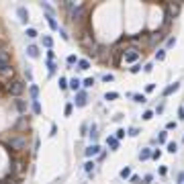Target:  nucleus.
<instances>
[{
  "label": "nucleus",
  "mask_w": 184,
  "mask_h": 184,
  "mask_svg": "<svg viewBox=\"0 0 184 184\" xmlns=\"http://www.w3.org/2000/svg\"><path fill=\"white\" fill-rule=\"evenodd\" d=\"M139 70H141V65H133V67H131V74H137Z\"/></svg>",
  "instance_id": "obj_39"
},
{
  "label": "nucleus",
  "mask_w": 184,
  "mask_h": 184,
  "mask_svg": "<svg viewBox=\"0 0 184 184\" xmlns=\"http://www.w3.org/2000/svg\"><path fill=\"white\" fill-rule=\"evenodd\" d=\"M123 55H125V61H137V59H139V51L133 49V47H131V49H127Z\"/></svg>",
  "instance_id": "obj_4"
},
{
  "label": "nucleus",
  "mask_w": 184,
  "mask_h": 184,
  "mask_svg": "<svg viewBox=\"0 0 184 184\" xmlns=\"http://www.w3.org/2000/svg\"><path fill=\"white\" fill-rule=\"evenodd\" d=\"M25 35H27L29 39H35V37H37V31H35V29H27V33H25Z\"/></svg>",
  "instance_id": "obj_26"
},
{
  "label": "nucleus",
  "mask_w": 184,
  "mask_h": 184,
  "mask_svg": "<svg viewBox=\"0 0 184 184\" xmlns=\"http://www.w3.org/2000/svg\"><path fill=\"white\" fill-rule=\"evenodd\" d=\"M178 184H184V174H180V178H178Z\"/></svg>",
  "instance_id": "obj_44"
},
{
  "label": "nucleus",
  "mask_w": 184,
  "mask_h": 184,
  "mask_svg": "<svg viewBox=\"0 0 184 184\" xmlns=\"http://www.w3.org/2000/svg\"><path fill=\"white\" fill-rule=\"evenodd\" d=\"M59 88H61V90H65V88H67V80H65L63 76L59 78Z\"/></svg>",
  "instance_id": "obj_27"
},
{
  "label": "nucleus",
  "mask_w": 184,
  "mask_h": 184,
  "mask_svg": "<svg viewBox=\"0 0 184 184\" xmlns=\"http://www.w3.org/2000/svg\"><path fill=\"white\" fill-rule=\"evenodd\" d=\"M112 78H114L112 74H104V76H102V80H104V82H112Z\"/></svg>",
  "instance_id": "obj_34"
},
{
  "label": "nucleus",
  "mask_w": 184,
  "mask_h": 184,
  "mask_svg": "<svg viewBox=\"0 0 184 184\" xmlns=\"http://www.w3.org/2000/svg\"><path fill=\"white\" fill-rule=\"evenodd\" d=\"M67 63H70V65L78 63V57H76V55H67Z\"/></svg>",
  "instance_id": "obj_29"
},
{
  "label": "nucleus",
  "mask_w": 184,
  "mask_h": 184,
  "mask_svg": "<svg viewBox=\"0 0 184 184\" xmlns=\"http://www.w3.org/2000/svg\"><path fill=\"white\" fill-rule=\"evenodd\" d=\"M178 88H180V82H174V84H170V86H168V88L164 90V96H170L172 92H176Z\"/></svg>",
  "instance_id": "obj_7"
},
{
  "label": "nucleus",
  "mask_w": 184,
  "mask_h": 184,
  "mask_svg": "<svg viewBox=\"0 0 184 184\" xmlns=\"http://www.w3.org/2000/svg\"><path fill=\"white\" fill-rule=\"evenodd\" d=\"M133 100H135V102H141V104L147 102V98H145L143 94H133Z\"/></svg>",
  "instance_id": "obj_22"
},
{
  "label": "nucleus",
  "mask_w": 184,
  "mask_h": 184,
  "mask_svg": "<svg viewBox=\"0 0 184 184\" xmlns=\"http://www.w3.org/2000/svg\"><path fill=\"white\" fill-rule=\"evenodd\" d=\"M151 67H153L151 63H145V65H143V72H151Z\"/></svg>",
  "instance_id": "obj_40"
},
{
  "label": "nucleus",
  "mask_w": 184,
  "mask_h": 184,
  "mask_svg": "<svg viewBox=\"0 0 184 184\" xmlns=\"http://www.w3.org/2000/svg\"><path fill=\"white\" fill-rule=\"evenodd\" d=\"M166 129H168V131H170V129H176V121H170V123L166 125Z\"/></svg>",
  "instance_id": "obj_37"
},
{
  "label": "nucleus",
  "mask_w": 184,
  "mask_h": 184,
  "mask_svg": "<svg viewBox=\"0 0 184 184\" xmlns=\"http://www.w3.org/2000/svg\"><path fill=\"white\" fill-rule=\"evenodd\" d=\"M114 137H117V139H121V137H125V129H119V131H117V135H114Z\"/></svg>",
  "instance_id": "obj_35"
},
{
  "label": "nucleus",
  "mask_w": 184,
  "mask_h": 184,
  "mask_svg": "<svg viewBox=\"0 0 184 184\" xmlns=\"http://www.w3.org/2000/svg\"><path fill=\"white\" fill-rule=\"evenodd\" d=\"M72 108H74V104H72V102H67V104H65V108H63L65 117H70V114H72Z\"/></svg>",
  "instance_id": "obj_25"
},
{
  "label": "nucleus",
  "mask_w": 184,
  "mask_h": 184,
  "mask_svg": "<svg viewBox=\"0 0 184 184\" xmlns=\"http://www.w3.org/2000/svg\"><path fill=\"white\" fill-rule=\"evenodd\" d=\"M143 180H145V184H149V182H151V180H153V176H151V174H147V176H145V178H143Z\"/></svg>",
  "instance_id": "obj_42"
},
{
  "label": "nucleus",
  "mask_w": 184,
  "mask_h": 184,
  "mask_svg": "<svg viewBox=\"0 0 184 184\" xmlns=\"http://www.w3.org/2000/svg\"><path fill=\"white\" fill-rule=\"evenodd\" d=\"M82 84H84V86H86V88H90V86H92V84H94V78H86V80H84V82H82Z\"/></svg>",
  "instance_id": "obj_30"
},
{
  "label": "nucleus",
  "mask_w": 184,
  "mask_h": 184,
  "mask_svg": "<svg viewBox=\"0 0 184 184\" xmlns=\"http://www.w3.org/2000/svg\"><path fill=\"white\" fill-rule=\"evenodd\" d=\"M0 51H2V49H0Z\"/></svg>",
  "instance_id": "obj_45"
},
{
  "label": "nucleus",
  "mask_w": 184,
  "mask_h": 184,
  "mask_svg": "<svg viewBox=\"0 0 184 184\" xmlns=\"http://www.w3.org/2000/svg\"><path fill=\"white\" fill-rule=\"evenodd\" d=\"M151 157V149L149 147H143L141 151H139V159H141V162H145V159H149Z\"/></svg>",
  "instance_id": "obj_8"
},
{
  "label": "nucleus",
  "mask_w": 184,
  "mask_h": 184,
  "mask_svg": "<svg viewBox=\"0 0 184 184\" xmlns=\"http://www.w3.org/2000/svg\"><path fill=\"white\" fill-rule=\"evenodd\" d=\"M114 98H119V92H106L104 94V100H114Z\"/></svg>",
  "instance_id": "obj_16"
},
{
  "label": "nucleus",
  "mask_w": 184,
  "mask_h": 184,
  "mask_svg": "<svg viewBox=\"0 0 184 184\" xmlns=\"http://www.w3.org/2000/svg\"><path fill=\"white\" fill-rule=\"evenodd\" d=\"M27 55L35 59V57H39V49L35 47V45H29V47H27Z\"/></svg>",
  "instance_id": "obj_9"
},
{
  "label": "nucleus",
  "mask_w": 184,
  "mask_h": 184,
  "mask_svg": "<svg viewBox=\"0 0 184 184\" xmlns=\"http://www.w3.org/2000/svg\"><path fill=\"white\" fill-rule=\"evenodd\" d=\"M86 100H88V98H86V94H84V92H78V94H76V100H74V104L82 108V106H86Z\"/></svg>",
  "instance_id": "obj_5"
},
{
  "label": "nucleus",
  "mask_w": 184,
  "mask_h": 184,
  "mask_svg": "<svg viewBox=\"0 0 184 184\" xmlns=\"http://www.w3.org/2000/svg\"><path fill=\"white\" fill-rule=\"evenodd\" d=\"M6 90L10 92V94H12V96H18V94H20V92H22V90H25V84H22L20 80H12V82H10V84L6 86Z\"/></svg>",
  "instance_id": "obj_3"
},
{
  "label": "nucleus",
  "mask_w": 184,
  "mask_h": 184,
  "mask_svg": "<svg viewBox=\"0 0 184 184\" xmlns=\"http://www.w3.org/2000/svg\"><path fill=\"white\" fill-rule=\"evenodd\" d=\"M47 22H49V27H51L53 31H57V29H59V25H57V22H55V18H53L51 14H47Z\"/></svg>",
  "instance_id": "obj_12"
},
{
  "label": "nucleus",
  "mask_w": 184,
  "mask_h": 184,
  "mask_svg": "<svg viewBox=\"0 0 184 184\" xmlns=\"http://www.w3.org/2000/svg\"><path fill=\"white\" fill-rule=\"evenodd\" d=\"M0 76H12L10 55H8L6 51H0Z\"/></svg>",
  "instance_id": "obj_1"
},
{
  "label": "nucleus",
  "mask_w": 184,
  "mask_h": 184,
  "mask_svg": "<svg viewBox=\"0 0 184 184\" xmlns=\"http://www.w3.org/2000/svg\"><path fill=\"white\" fill-rule=\"evenodd\" d=\"M16 108H18V110H25L27 106H25V102H22V100H16Z\"/></svg>",
  "instance_id": "obj_33"
},
{
  "label": "nucleus",
  "mask_w": 184,
  "mask_h": 184,
  "mask_svg": "<svg viewBox=\"0 0 184 184\" xmlns=\"http://www.w3.org/2000/svg\"><path fill=\"white\" fill-rule=\"evenodd\" d=\"M129 135H131V137H135V135H139V131H137L135 127H131V129H129Z\"/></svg>",
  "instance_id": "obj_36"
},
{
  "label": "nucleus",
  "mask_w": 184,
  "mask_h": 184,
  "mask_svg": "<svg viewBox=\"0 0 184 184\" xmlns=\"http://www.w3.org/2000/svg\"><path fill=\"white\" fill-rule=\"evenodd\" d=\"M80 84H82V82H80V80H78V78H74V80H72V82H70V84H67V86H70V88H72V90H78V88H80Z\"/></svg>",
  "instance_id": "obj_17"
},
{
  "label": "nucleus",
  "mask_w": 184,
  "mask_h": 184,
  "mask_svg": "<svg viewBox=\"0 0 184 184\" xmlns=\"http://www.w3.org/2000/svg\"><path fill=\"white\" fill-rule=\"evenodd\" d=\"M98 151H100V147H98V145L94 143V145H90V147L86 149V155H88V157H92V155H96Z\"/></svg>",
  "instance_id": "obj_10"
},
{
  "label": "nucleus",
  "mask_w": 184,
  "mask_h": 184,
  "mask_svg": "<svg viewBox=\"0 0 184 184\" xmlns=\"http://www.w3.org/2000/svg\"><path fill=\"white\" fill-rule=\"evenodd\" d=\"M149 119H153V112L151 110H145L143 112V121H149Z\"/></svg>",
  "instance_id": "obj_28"
},
{
  "label": "nucleus",
  "mask_w": 184,
  "mask_h": 184,
  "mask_svg": "<svg viewBox=\"0 0 184 184\" xmlns=\"http://www.w3.org/2000/svg\"><path fill=\"white\" fill-rule=\"evenodd\" d=\"M157 141H159V143H166V141H168V131H162V133H159V135H157Z\"/></svg>",
  "instance_id": "obj_15"
},
{
  "label": "nucleus",
  "mask_w": 184,
  "mask_h": 184,
  "mask_svg": "<svg viewBox=\"0 0 184 184\" xmlns=\"http://www.w3.org/2000/svg\"><path fill=\"white\" fill-rule=\"evenodd\" d=\"M29 94H31L33 100H37V96H39V88H37V86H31V88H29Z\"/></svg>",
  "instance_id": "obj_13"
},
{
  "label": "nucleus",
  "mask_w": 184,
  "mask_h": 184,
  "mask_svg": "<svg viewBox=\"0 0 184 184\" xmlns=\"http://www.w3.org/2000/svg\"><path fill=\"white\" fill-rule=\"evenodd\" d=\"M47 67H49V74H53V72H55V63H53L51 59L47 61Z\"/></svg>",
  "instance_id": "obj_31"
},
{
  "label": "nucleus",
  "mask_w": 184,
  "mask_h": 184,
  "mask_svg": "<svg viewBox=\"0 0 184 184\" xmlns=\"http://www.w3.org/2000/svg\"><path fill=\"white\" fill-rule=\"evenodd\" d=\"M16 14L20 16V20L25 22V25L29 22V12H27V8H25V6H18V8H16Z\"/></svg>",
  "instance_id": "obj_6"
},
{
  "label": "nucleus",
  "mask_w": 184,
  "mask_h": 184,
  "mask_svg": "<svg viewBox=\"0 0 184 184\" xmlns=\"http://www.w3.org/2000/svg\"><path fill=\"white\" fill-rule=\"evenodd\" d=\"M131 182L133 184H139V176H131Z\"/></svg>",
  "instance_id": "obj_43"
},
{
  "label": "nucleus",
  "mask_w": 184,
  "mask_h": 184,
  "mask_svg": "<svg viewBox=\"0 0 184 184\" xmlns=\"http://www.w3.org/2000/svg\"><path fill=\"white\" fill-rule=\"evenodd\" d=\"M8 147L10 149H16V151H22V149L27 147V137H22V135L12 137V139L8 141Z\"/></svg>",
  "instance_id": "obj_2"
},
{
  "label": "nucleus",
  "mask_w": 184,
  "mask_h": 184,
  "mask_svg": "<svg viewBox=\"0 0 184 184\" xmlns=\"http://www.w3.org/2000/svg\"><path fill=\"white\" fill-rule=\"evenodd\" d=\"M43 45H45L47 49H51V45H53V39H51L49 35H45V37H43Z\"/></svg>",
  "instance_id": "obj_14"
},
{
  "label": "nucleus",
  "mask_w": 184,
  "mask_h": 184,
  "mask_svg": "<svg viewBox=\"0 0 184 184\" xmlns=\"http://www.w3.org/2000/svg\"><path fill=\"white\" fill-rule=\"evenodd\" d=\"M145 90H147V92H153V90H155V84H147V88H145Z\"/></svg>",
  "instance_id": "obj_41"
},
{
  "label": "nucleus",
  "mask_w": 184,
  "mask_h": 184,
  "mask_svg": "<svg viewBox=\"0 0 184 184\" xmlns=\"http://www.w3.org/2000/svg\"><path fill=\"white\" fill-rule=\"evenodd\" d=\"M159 155H162V151H159V149H153V151H151V157H153V159H159Z\"/></svg>",
  "instance_id": "obj_32"
},
{
  "label": "nucleus",
  "mask_w": 184,
  "mask_h": 184,
  "mask_svg": "<svg viewBox=\"0 0 184 184\" xmlns=\"http://www.w3.org/2000/svg\"><path fill=\"white\" fill-rule=\"evenodd\" d=\"M168 151H170V153H176V151H178V143H176V141H170V143H168Z\"/></svg>",
  "instance_id": "obj_18"
},
{
  "label": "nucleus",
  "mask_w": 184,
  "mask_h": 184,
  "mask_svg": "<svg viewBox=\"0 0 184 184\" xmlns=\"http://www.w3.org/2000/svg\"><path fill=\"white\" fill-rule=\"evenodd\" d=\"M33 112H35V114H41V104H39V100H33Z\"/></svg>",
  "instance_id": "obj_23"
},
{
  "label": "nucleus",
  "mask_w": 184,
  "mask_h": 184,
  "mask_svg": "<svg viewBox=\"0 0 184 184\" xmlns=\"http://www.w3.org/2000/svg\"><path fill=\"white\" fill-rule=\"evenodd\" d=\"M178 119H184V106L178 108Z\"/></svg>",
  "instance_id": "obj_38"
},
{
  "label": "nucleus",
  "mask_w": 184,
  "mask_h": 184,
  "mask_svg": "<svg viewBox=\"0 0 184 184\" xmlns=\"http://www.w3.org/2000/svg\"><path fill=\"white\" fill-rule=\"evenodd\" d=\"M121 178H123V180H125V178H131V168L125 166V168L121 170Z\"/></svg>",
  "instance_id": "obj_19"
},
{
  "label": "nucleus",
  "mask_w": 184,
  "mask_h": 184,
  "mask_svg": "<svg viewBox=\"0 0 184 184\" xmlns=\"http://www.w3.org/2000/svg\"><path fill=\"white\" fill-rule=\"evenodd\" d=\"M84 170H86L88 174H92V172H94V162H86V164H84Z\"/></svg>",
  "instance_id": "obj_20"
},
{
  "label": "nucleus",
  "mask_w": 184,
  "mask_h": 184,
  "mask_svg": "<svg viewBox=\"0 0 184 184\" xmlns=\"http://www.w3.org/2000/svg\"><path fill=\"white\" fill-rule=\"evenodd\" d=\"M78 65H80V70H88V67H90L88 59H78Z\"/></svg>",
  "instance_id": "obj_21"
},
{
  "label": "nucleus",
  "mask_w": 184,
  "mask_h": 184,
  "mask_svg": "<svg viewBox=\"0 0 184 184\" xmlns=\"http://www.w3.org/2000/svg\"><path fill=\"white\" fill-rule=\"evenodd\" d=\"M164 57H166V49H157V53H155V59H157V61H162Z\"/></svg>",
  "instance_id": "obj_24"
},
{
  "label": "nucleus",
  "mask_w": 184,
  "mask_h": 184,
  "mask_svg": "<svg viewBox=\"0 0 184 184\" xmlns=\"http://www.w3.org/2000/svg\"><path fill=\"white\" fill-rule=\"evenodd\" d=\"M106 143L110 145V149H117V147H119V139H117V137H108Z\"/></svg>",
  "instance_id": "obj_11"
}]
</instances>
